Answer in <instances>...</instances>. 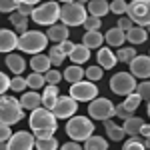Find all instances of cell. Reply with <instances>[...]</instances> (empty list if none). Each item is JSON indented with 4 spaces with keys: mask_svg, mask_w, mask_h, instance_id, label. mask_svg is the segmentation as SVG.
Masks as SVG:
<instances>
[{
    "mask_svg": "<svg viewBox=\"0 0 150 150\" xmlns=\"http://www.w3.org/2000/svg\"><path fill=\"white\" fill-rule=\"evenodd\" d=\"M10 88L14 90V92H24V90L28 88V82H26V78H22V76H14Z\"/></svg>",
    "mask_w": 150,
    "mask_h": 150,
    "instance_id": "cell-40",
    "label": "cell"
},
{
    "mask_svg": "<svg viewBox=\"0 0 150 150\" xmlns=\"http://www.w3.org/2000/svg\"><path fill=\"white\" fill-rule=\"evenodd\" d=\"M128 18L136 26H150V0H132L128 4Z\"/></svg>",
    "mask_w": 150,
    "mask_h": 150,
    "instance_id": "cell-8",
    "label": "cell"
},
{
    "mask_svg": "<svg viewBox=\"0 0 150 150\" xmlns=\"http://www.w3.org/2000/svg\"><path fill=\"white\" fill-rule=\"evenodd\" d=\"M124 2H126V0H124Z\"/></svg>",
    "mask_w": 150,
    "mask_h": 150,
    "instance_id": "cell-57",
    "label": "cell"
},
{
    "mask_svg": "<svg viewBox=\"0 0 150 150\" xmlns=\"http://www.w3.org/2000/svg\"><path fill=\"white\" fill-rule=\"evenodd\" d=\"M20 8V2L18 0H0V10L4 14H12Z\"/></svg>",
    "mask_w": 150,
    "mask_h": 150,
    "instance_id": "cell-37",
    "label": "cell"
},
{
    "mask_svg": "<svg viewBox=\"0 0 150 150\" xmlns=\"http://www.w3.org/2000/svg\"><path fill=\"white\" fill-rule=\"evenodd\" d=\"M46 46H48V34L40 32V30H28L18 38V50L26 52V54H32V56L40 54Z\"/></svg>",
    "mask_w": 150,
    "mask_h": 150,
    "instance_id": "cell-1",
    "label": "cell"
},
{
    "mask_svg": "<svg viewBox=\"0 0 150 150\" xmlns=\"http://www.w3.org/2000/svg\"><path fill=\"white\" fill-rule=\"evenodd\" d=\"M44 78H46V84H58L64 78V74H60L58 70H48L46 74H44Z\"/></svg>",
    "mask_w": 150,
    "mask_h": 150,
    "instance_id": "cell-43",
    "label": "cell"
},
{
    "mask_svg": "<svg viewBox=\"0 0 150 150\" xmlns=\"http://www.w3.org/2000/svg\"><path fill=\"white\" fill-rule=\"evenodd\" d=\"M90 58V48H86L84 44H76V48H74V52L70 54V60L74 62V64H84L86 60Z\"/></svg>",
    "mask_w": 150,
    "mask_h": 150,
    "instance_id": "cell-28",
    "label": "cell"
},
{
    "mask_svg": "<svg viewBox=\"0 0 150 150\" xmlns=\"http://www.w3.org/2000/svg\"><path fill=\"white\" fill-rule=\"evenodd\" d=\"M114 116H118V118H122V120H128V118H132V114L128 112L126 108L122 106V102L116 106V112H114Z\"/></svg>",
    "mask_w": 150,
    "mask_h": 150,
    "instance_id": "cell-45",
    "label": "cell"
},
{
    "mask_svg": "<svg viewBox=\"0 0 150 150\" xmlns=\"http://www.w3.org/2000/svg\"><path fill=\"white\" fill-rule=\"evenodd\" d=\"M18 12H20V14H24V16H32V12H34V6H30V4H20Z\"/></svg>",
    "mask_w": 150,
    "mask_h": 150,
    "instance_id": "cell-50",
    "label": "cell"
},
{
    "mask_svg": "<svg viewBox=\"0 0 150 150\" xmlns=\"http://www.w3.org/2000/svg\"><path fill=\"white\" fill-rule=\"evenodd\" d=\"M20 4H30V6H34V4H38L40 0H18Z\"/></svg>",
    "mask_w": 150,
    "mask_h": 150,
    "instance_id": "cell-53",
    "label": "cell"
},
{
    "mask_svg": "<svg viewBox=\"0 0 150 150\" xmlns=\"http://www.w3.org/2000/svg\"><path fill=\"white\" fill-rule=\"evenodd\" d=\"M130 72L138 78H150V56H144V54H138L130 62Z\"/></svg>",
    "mask_w": 150,
    "mask_h": 150,
    "instance_id": "cell-13",
    "label": "cell"
},
{
    "mask_svg": "<svg viewBox=\"0 0 150 150\" xmlns=\"http://www.w3.org/2000/svg\"><path fill=\"white\" fill-rule=\"evenodd\" d=\"M148 118H150V102H148Z\"/></svg>",
    "mask_w": 150,
    "mask_h": 150,
    "instance_id": "cell-55",
    "label": "cell"
},
{
    "mask_svg": "<svg viewBox=\"0 0 150 150\" xmlns=\"http://www.w3.org/2000/svg\"><path fill=\"white\" fill-rule=\"evenodd\" d=\"M136 56H138V54H136V50H134V48H120V50H118V60H120V62L130 64Z\"/></svg>",
    "mask_w": 150,
    "mask_h": 150,
    "instance_id": "cell-36",
    "label": "cell"
},
{
    "mask_svg": "<svg viewBox=\"0 0 150 150\" xmlns=\"http://www.w3.org/2000/svg\"><path fill=\"white\" fill-rule=\"evenodd\" d=\"M88 18L86 8L82 6V2H68L60 8V20L66 24V26H84Z\"/></svg>",
    "mask_w": 150,
    "mask_h": 150,
    "instance_id": "cell-5",
    "label": "cell"
},
{
    "mask_svg": "<svg viewBox=\"0 0 150 150\" xmlns=\"http://www.w3.org/2000/svg\"><path fill=\"white\" fill-rule=\"evenodd\" d=\"M104 40H106V38L100 34V30H90V32H86V34L82 36V44L86 48H90V50H92V48H98V50H100V44H102Z\"/></svg>",
    "mask_w": 150,
    "mask_h": 150,
    "instance_id": "cell-22",
    "label": "cell"
},
{
    "mask_svg": "<svg viewBox=\"0 0 150 150\" xmlns=\"http://www.w3.org/2000/svg\"><path fill=\"white\" fill-rule=\"evenodd\" d=\"M36 138H52L54 136V132L52 130H42V132H34Z\"/></svg>",
    "mask_w": 150,
    "mask_h": 150,
    "instance_id": "cell-51",
    "label": "cell"
},
{
    "mask_svg": "<svg viewBox=\"0 0 150 150\" xmlns=\"http://www.w3.org/2000/svg\"><path fill=\"white\" fill-rule=\"evenodd\" d=\"M118 28H120V30H124V32H128V30H132V28H134V22H132L130 18H120V20H118Z\"/></svg>",
    "mask_w": 150,
    "mask_h": 150,
    "instance_id": "cell-46",
    "label": "cell"
},
{
    "mask_svg": "<svg viewBox=\"0 0 150 150\" xmlns=\"http://www.w3.org/2000/svg\"><path fill=\"white\" fill-rule=\"evenodd\" d=\"M96 58H98V66H102V68H106V70L114 68L116 62H120V60H118V54H114L110 48H100L98 54H96Z\"/></svg>",
    "mask_w": 150,
    "mask_h": 150,
    "instance_id": "cell-16",
    "label": "cell"
},
{
    "mask_svg": "<svg viewBox=\"0 0 150 150\" xmlns=\"http://www.w3.org/2000/svg\"><path fill=\"white\" fill-rule=\"evenodd\" d=\"M136 80L132 72H116L110 78V90L118 96H130L136 92Z\"/></svg>",
    "mask_w": 150,
    "mask_h": 150,
    "instance_id": "cell-7",
    "label": "cell"
},
{
    "mask_svg": "<svg viewBox=\"0 0 150 150\" xmlns=\"http://www.w3.org/2000/svg\"><path fill=\"white\" fill-rule=\"evenodd\" d=\"M102 74H104L102 66H90V68H86V78H88L90 82L100 80V78H102Z\"/></svg>",
    "mask_w": 150,
    "mask_h": 150,
    "instance_id": "cell-39",
    "label": "cell"
},
{
    "mask_svg": "<svg viewBox=\"0 0 150 150\" xmlns=\"http://www.w3.org/2000/svg\"><path fill=\"white\" fill-rule=\"evenodd\" d=\"M60 48L64 50V54H66V56H70V54L74 52V48H76V44H72L70 40H66V42H62V44H60Z\"/></svg>",
    "mask_w": 150,
    "mask_h": 150,
    "instance_id": "cell-48",
    "label": "cell"
},
{
    "mask_svg": "<svg viewBox=\"0 0 150 150\" xmlns=\"http://www.w3.org/2000/svg\"><path fill=\"white\" fill-rule=\"evenodd\" d=\"M86 74V70H82V66H78V64H72V66H68V68L64 70V80L70 82V84H76V82L82 80V76Z\"/></svg>",
    "mask_w": 150,
    "mask_h": 150,
    "instance_id": "cell-26",
    "label": "cell"
},
{
    "mask_svg": "<svg viewBox=\"0 0 150 150\" xmlns=\"http://www.w3.org/2000/svg\"><path fill=\"white\" fill-rule=\"evenodd\" d=\"M22 104L20 100H16L14 96H4L2 94V124H16V122H20L24 118V112H22Z\"/></svg>",
    "mask_w": 150,
    "mask_h": 150,
    "instance_id": "cell-6",
    "label": "cell"
},
{
    "mask_svg": "<svg viewBox=\"0 0 150 150\" xmlns=\"http://www.w3.org/2000/svg\"><path fill=\"white\" fill-rule=\"evenodd\" d=\"M140 102H142V98H140L138 94L134 92V94H130V96H126V98H124L122 106L126 108V110L130 112V114H134V110H136V108L140 106Z\"/></svg>",
    "mask_w": 150,
    "mask_h": 150,
    "instance_id": "cell-33",
    "label": "cell"
},
{
    "mask_svg": "<svg viewBox=\"0 0 150 150\" xmlns=\"http://www.w3.org/2000/svg\"><path fill=\"white\" fill-rule=\"evenodd\" d=\"M76 108H78V100H74L72 96H60L52 112L56 118H72L76 114Z\"/></svg>",
    "mask_w": 150,
    "mask_h": 150,
    "instance_id": "cell-12",
    "label": "cell"
},
{
    "mask_svg": "<svg viewBox=\"0 0 150 150\" xmlns=\"http://www.w3.org/2000/svg\"><path fill=\"white\" fill-rule=\"evenodd\" d=\"M104 130H106L108 138L114 140V142H120V140H124V136H126L124 128L118 126V124H114L112 120H106V122H104Z\"/></svg>",
    "mask_w": 150,
    "mask_h": 150,
    "instance_id": "cell-24",
    "label": "cell"
},
{
    "mask_svg": "<svg viewBox=\"0 0 150 150\" xmlns=\"http://www.w3.org/2000/svg\"><path fill=\"white\" fill-rule=\"evenodd\" d=\"M26 82H28V88H32V90H38V88H46L44 84H46V78H44V74H38V72H32V74H28L26 76Z\"/></svg>",
    "mask_w": 150,
    "mask_h": 150,
    "instance_id": "cell-31",
    "label": "cell"
},
{
    "mask_svg": "<svg viewBox=\"0 0 150 150\" xmlns=\"http://www.w3.org/2000/svg\"><path fill=\"white\" fill-rule=\"evenodd\" d=\"M18 38H20V36L16 34V32L4 28V30L0 32V50H2L4 54H10L14 48H18Z\"/></svg>",
    "mask_w": 150,
    "mask_h": 150,
    "instance_id": "cell-14",
    "label": "cell"
},
{
    "mask_svg": "<svg viewBox=\"0 0 150 150\" xmlns=\"http://www.w3.org/2000/svg\"><path fill=\"white\" fill-rule=\"evenodd\" d=\"M140 136H142V138H150V124H144V126H142Z\"/></svg>",
    "mask_w": 150,
    "mask_h": 150,
    "instance_id": "cell-52",
    "label": "cell"
},
{
    "mask_svg": "<svg viewBox=\"0 0 150 150\" xmlns=\"http://www.w3.org/2000/svg\"><path fill=\"white\" fill-rule=\"evenodd\" d=\"M58 86L56 84H48L46 88H44V94H42V106L48 108V110H52L58 102Z\"/></svg>",
    "mask_w": 150,
    "mask_h": 150,
    "instance_id": "cell-18",
    "label": "cell"
},
{
    "mask_svg": "<svg viewBox=\"0 0 150 150\" xmlns=\"http://www.w3.org/2000/svg\"><path fill=\"white\" fill-rule=\"evenodd\" d=\"M116 112V106L108 98H94L92 102L88 104V116L90 118H94V120H102V122H106V120H110V116H114Z\"/></svg>",
    "mask_w": 150,
    "mask_h": 150,
    "instance_id": "cell-9",
    "label": "cell"
},
{
    "mask_svg": "<svg viewBox=\"0 0 150 150\" xmlns=\"http://www.w3.org/2000/svg\"><path fill=\"white\" fill-rule=\"evenodd\" d=\"M58 148V140L52 138H36V150H56Z\"/></svg>",
    "mask_w": 150,
    "mask_h": 150,
    "instance_id": "cell-34",
    "label": "cell"
},
{
    "mask_svg": "<svg viewBox=\"0 0 150 150\" xmlns=\"http://www.w3.org/2000/svg\"><path fill=\"white\" fill-rule=\"evenodd\" d=\"M60 2H64V4H68V2H78V0H60Z\"/></svg>",
    "mask_w": 150,
    "mask_h": 150,
    "instance_id": "cell-54",
    "label": "cell"
},
{
    "mask_svg": "<svg viewBox=\"0 0 150 150\" xmlns=\"http://www.w3.org/2000/svg\"><path fill=\"white\" fill-rule=\"evenodd\" d=\"M148 32H150V26H148Z\"/></svg>",
    "mask_w": 150,
    "mask_h": 150,
    "instance_id": "cell-56",
    "label": "cell"
},
{
    "mask_svg": "<svg viewBox=\"0 0 150 150\" xmlns=\"http://www.w3.org/2000/svg\"><path fill=\"white\" fill-rule=\"evenodd\" d=\"M110 12H114V14H124V12H128V4L124 0H112V2H110Z\"/></svg>",
    "mask_w": 150,
    "mask_h": 150,
    "instance_id": "cell-42",
    "label": "cell"
},
{
    "mask_svg": "<svg viewBox=\"0 0 150 150\" xmlns=\"http://www.w3.org/2000/svg\"><path fill=\"white\" fill-rule=\"evenodd\" d=\"M122 150H146V144L140 140V136H130V140L124 142Z\"/></svg>",
    "mask_w": 150,
    "mask_h": 150,
    "instance_id": "cell-35",
    "label": "cell"
},
{
    "mask_svg": "<svg viewBox=\"0 0 150 150\" xmlns=\"http://www.w3.org/2000/svg\"><path fill=\"white\" fill-rule=\"evenodd\" d=\"M10 84H12V78H8L6 74H0V92L4 94L8 88H10Z\"/></svg>",
    "mask_w": 150,
    "mask_h": 150,
    "instance_id": "cell-47",
    "label": "cell"
},
{
    "mask_svg": "<svg viewBox=\"0 0 150 150\" xmlns=\"http://www.w3.org/2000/svg\"><path fill=\"white\" fill-rule=\"evenodd\" d=\"M144 124H146V122H144L142 118H138V116H132V118L124 120L122 128H124V132H126L128 136H140V130H142V126H144Z\"/></svg>",
    "mask_w": 150,
    "mask_h": 150,
    "instance_id": "cell-21",
    "label": "cell"
},
{
    "mask_svg": "<svg viewBox=\"0 0 150 150\" xmlns=\"http://www.w3.org/2000/svg\"><path fill=\"white\" fill-rule=\"evenodd\" d=\"M46 34H48L50 40H54V42H58V44H62V42L68 40V26H66V24H54V26L48 28Z\"/></svg>",
    "mask_w": 150,
    "mask_h": 150,
    "instance_id": "cell-19",
    "label": "cell"
},
{
    "mask_svg": "<svg viewBox=\"0 0 150 150\" xmlns=\"http://www.w3.org/2000/svg\"><path fill=\"white\" fill-rule=\"evenodd\" d=\"M104 38H106V42H108L110 46L120 48L122 44H124V40H126V32H124V30H120V28L116 26V28H110V30L104 34Z\"/></svg>",
    "mask_w": 150,
    "mask_h": 150,
    "instance_id": "cell-23",
    "label": "cell"
},
{
    "mask_svg": "<svg viewBox=\"0 0 150 150\" xmlns=\"http://www.w3.org/2000/svg\"><path fill=\"white\" fill-rule=\"evenodd\" d=\"M50 66H52V60H50L48 54H36V56H32V60H30L32 72H38V74H46L48 70H50Z\"/></svg>",
    "mask_w": 150,
    "mask_h": 150,
    "instance_id": "cell-17",
    "label": "cell"
},
{
    "mask_svg": "<svg viewBox=\"0 0 150 150\" xmlns=\"http://www.w3.org/2000/svg\"><path fill=\"white\" fill-rule=\"evenodd\" d=\"M10 22H12V26H14L18 32H22V34H24V32H28V16L20 14L18 10L10 14Z\"/></svg>",
    "mask_w": 150,
    "mask_h": 150,
    "instance_id": "cell-29",
    "label": "cell"
},
{
    "mask_svg": "<svg viewBox=\"0 0 150 150\" xmlns=\"http://www.w3.org/2000/svg\"><path fill=\"white\" fill-rule=\"evenodd\" d=\"M84 150H108V142L102 136H90V138L84 142Z\"/></svg>",
    "mask_w": 150,
    "mask_h": 150,
    "instance_id": "cell-30",
    "label": "cell"
},
{
    "mask_svg": "<svg viewBox=\"0 0 150 150\" xmlns=\"http://www.w3.org/2000/svg\"><path fill=\"white\" fill-rule=\"evenodd\" d=\"M100 26H102V20H100L98 16H88L86 22H84L86 32H90V30H100Z\"/></svg>",
    "mask_w": 150,
    "mask_h": 150,
    "instance_id": "cell-41",
    "label": "cell"
},
{
    "mask_svg": "<svg viewBox=\"0 0 150 150\" xmlns=\"http://www.w3.org/2000/svg\"><path fill=\"white\" fill-rule=\"evenodd\" d=\"M88 12H90V16L102 18L104 14L110 12V4H108L106 0H90V2H88Z\"/></svg>",
    "mask_w": 150,
    "mask_h": 150,
    "instance_id": "cell-25",
    "label": "cell"
},
{
    "mask_svg": "<svg viewBox=\"0 0 150 150\" xmlns=\"http://www.w3.org/2000/svg\"><path fill=\"white\" fill-rule=\"evenodd\" d=\"M136 94H138L142 100H146V102H150V82L144 80L140 82L138 86H136Z\"/></svg>",
    "mask_w": 150,
    "mask_h": 150,
    "instance_id": "cell-38",
    "label": "cell"
},
{
    "mask_svg": "<svg viewBox=\"0 0 150 150\" xmlns=\"http://www.w3.org/2000/svg\"><path fill=\"white\" fill-rule=\"evenodd\" d=\"M28 124L32 128V132H42V130H52V132H56L58 118L54 116L52 110H48V108L42 106V108H38L34 112H30Z\"/></svg>",
    "mask_w": 150,
    "mask_h": 150,
    "instance_id": "cell-3",
    "label": "cell"
},
{
    "mask_svg": "<svg viewBox=\"0 0 150 150\" xmlns=\"http://www.w3.org/2000/svg\"><path fill=\"white\" fill-rule=\"evenodd\" d=\"M20 104H22L24 110H30L34 112L38 108H42V96L36 92V90H30V92H24L22 98H20Z\"/></svg>",
    "mask_w": 150,
    "mask_h": 150,
    "instance_id": "cell-15",
    "label": "cell"
},
{
    "mask_svg": "<svg viewBox=\"0 0 150 150\" xmlns=\"http://www.w3.org/2000/svg\"><path fill=\"white\" fill-rule=\"evenodd\" d=\"M48 56H50V60H52V66H60V64L64 62L66 54H64V50L60 48V44H58V46H52V48H50Z\"/></svg>",
    "mask_w": 150,
    "mask_h": 150,
    "instance_id": "cell-32",
    "label": "cell"
},
{
    "mask_svg": "<svg viewBox=\"0 0 150 150\" xmlns=\"http://www.w3.org/2000/svg\"><path fill=\"white\" fill-rule=\"evenodd\" d=\"M70 96L78 102H92L94 98H98V86H94L90 80H80L70 86Z\"/></svg>",
    "mask_w": 150,
    "mask_h": 150,
    "instance_id": "cell-10",
    "label": "cell"
},
{
    "mask_svg": "<svg viewBox=\"0 0 150 150\" xmlns=\"http://www.w3.org/2000/svg\"><path fill=\"white\" fill-rule=\"evenodd\" d=\"M36 146V136L34 134H28V132H14L8 142H6V150H32Z\"/></svg>",
    "mask_w": 150,
    "mask_h": 150,
    "instance_id": "cell-11",
    "label": "cell"
},
{
    "mask_svg": "<svg viewBox=\"0 0 150 150\" xmlns=\"http://www.w3.org/2000/svg\"><path fill=\"white\" fill-rule=\"evenodd\" d=\"M60 8L58 2H44L40 6H36L34 12H32V20L40 26H54L56 20H60Z\"/></svg>",
    "mask_w": 150,
    "mask_h": 150,
    "instance_id": "cell-4",
    "label": "cell"
},
{
    "mask_svg": "<svg viewBox=\"0 0 150 150\" xmlns=\"http://www.w3.org/2000/svg\"><path fill=\"white\" fill-rule=\"evenodd\" d=\"M146 36H148V32L142 26H134L132 30L126 32V40L130 44H142V42H146Z\"/></svg>",
    "mask_w": 150,
    "mask_h": 150,
    "instance_id": "cell-27",
    "label": "cell"
},
{
    "mask_svg": "<svg viewBox=\"0 0 150 150\" xmlns=\"http://www.w3.org/2000/svg\"><path fill=\"white\" fill-rule=\"evenodd\" d=\"M94 132V122L86 116H72L66 120V134L74 142H86Z\"/></svg>",
    "mask_w": 150,
    "mask_h": 150,
    "instance_id": "cell-2",
    "label": "cell"
},
{
    "mask_svg": "<svg viewBox=\"0 0 150 150\" xmlns=\"http://www.w3.org/2000/svg\"><path fill=\"white\" fill-rule=\"evenodd\" d=\"M60 150H82V146H80V142H66V144H62L60 146Z\"/></svg>",
    "mask_w": 150,
    "mask_h": 150,
    "instance_id": "cell-49",
    "label": "cell"
},
{
    "mask_svg": "<svg viewBox=\"0 0 150 150\" xmlns=\"http://www.w3.org/2000/svg\"><path fill=\"white\" fill-rule=\"evenodd\" d=\"M6 66L10 72H14L16 76H20L26 68V62H24V58L20 54H6Z\"/></svg>",
    "mask_w": 150,
    "mask_h": 150,
    "instance_id": "cell-20",
    "label": "cell"
},
{
    "mask_svg": "<svg viewBox=\"0 0 150 150\" xmlns=\"http://www.w3.org/2000/svg\"><path fill=\"white\" fill-rule=\"evenodd\" d=\"M12 136H14V132L10 130V126L8 124H2V128H0V140L2 142H8Z\"/></svg>",
    "mask_w": 150,
    "mask_h": 150,
    "instance_id": "cell-44",
    "label": "cell"
}]
</instances>
